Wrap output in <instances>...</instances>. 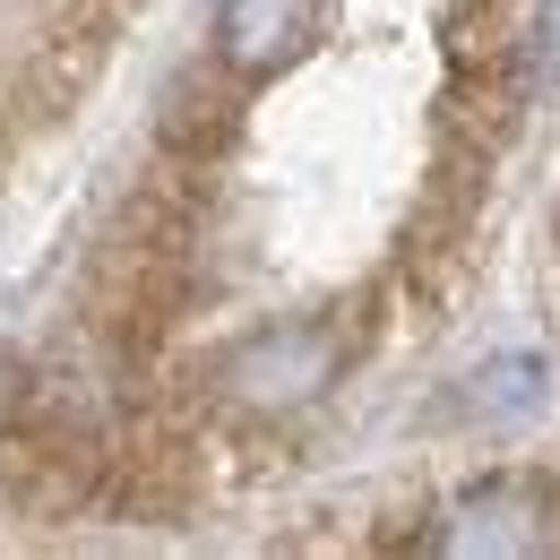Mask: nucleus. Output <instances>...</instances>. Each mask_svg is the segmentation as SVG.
I'll use <instances>...</instances> for the list:
<instances>
[{"mask_svg":"<svg viewBox=\"0 0 560 560\" xmlns=\"http://www.w3.org/2000/svg\"><path fill=\"white\" fill-rule=\"evenodd\" d=\"M311 26H319V0H224L215 9V52H224V70L268 78L311 44Z\"/></svg>","mask_w":560,"mask_h":560,"instance_id":"obj_5","label":"nucleus"},{"mask_svg":"<svg viewBox=\"0 0 560 560\" xmlns=\"http://www.w3.org/2000/svg\"><path fill=\"white\" fill-rule=\"evenodd\" d=\"M337 371H346L337 319H277V328H250L242 346L215 353V397L242 415H293V406L328 397Z\"/></svg>","mask_w":560,"mask_h":560,"instance_id":"obj_2","label":"nucleus"},{"mask_svg":"<svg viewBox=\"0 0 560 560\" xmlns=\"http://www.w3.org/2000/svg\"><path fill=\"white\" fill-rule=\"evenodd\" d=\"M190 491H199V475H190V448L173 431H104V500L95 509L164 526L190 509Z\"/></svg>","mask_w":560,"mask_h":560,"instance_id":"obj_4","label":"nucleus"},{"mask_svg":"<svg viewBox=\"0 0 560 560\" xmlns=\"http://www.w3.org/2000/svg\"><path fill=\"white\" fill-rule=\"evenodd\" d=\"M544 406V362L535 353H491L483 371L457 388V415L466 422H526Z\"/></svg>","mask_w":560,"mask_h":560,"instance_id":"obj_6","label":"nucleus"},{"mask_svg":"<svg viewBox=\"0 0 560 560\" xmlns=\"http://www.w3.org/2000/svg\"><path fill=\"white\" fill-rule=\"evenodd\" d=\"M233 95L215 86V78H182L173 95H164V147L173 155H215V147L233 139Z\"/></svg>","mask_w":560,"mask_h":560,"instance_id":"obj_7","label":"nucleus"},{"mask_svg":"<svg viewBox=\"0 0 560 560\" xmlns=\"http://www.w3.org/2000/svg\"><path fill=\"white\" fill-rule=\"evenodd\" d=\"M0 500L18 517L61 526L78 509L104 500V422L70 415V406H18L0 422Z\"/></svg>","mask_w":560,"mask_h":560,"instance_id":"obj_1","label":"nucleus"},{"mask_svg":"<svg viewBox=\"0 0 560 560\" xmlns=\"http://www.w3.org/2000/svg\"><path fill=\"white\" fill-rule=\"evenodd\" d=\"M552 544H560L552 491L535 475H475L431 526V552H448V560H535Z\"/></svg>","mask_w":560,"mask_h":560,"instance_id":"obj_3","label":"nucleus"}]
</instances>
